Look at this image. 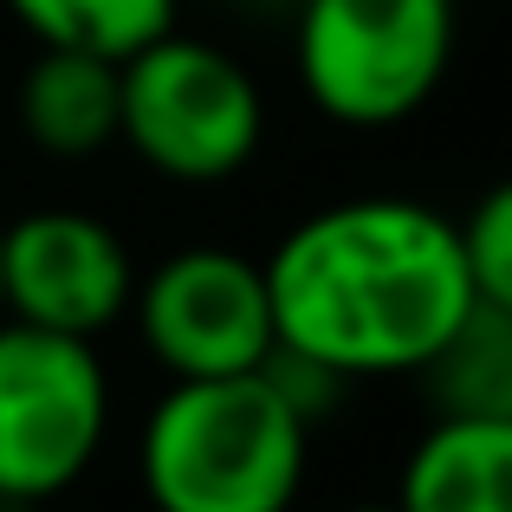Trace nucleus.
<instances>
[{
    "label": "nucleus",
    "mask_w": 512,
    "mask_h": 512,
    "mask_svg": "<svg viewBox=\"0 0 512 512\" xmlns=\"http://www.w3.org/2000/svg\"><path fill=\"white\" fill-rule=\"evenodd\" d=\"M279 350L344 376H422L474 312L461 221L409 195H357L305 214L266 253Z\"/></svg>",
    "instance_id": "f257e3e1"
},
{
    "label": "nucleus",
    "mask_w": 512,
    "mask_h": 512,
    "mask_svg": "<svg viewBox=\"0 0 512 512\" xmlns=\"http://www.w3.org/2000/svg\"><path fill=\"white\" fill-rule=\"evenodd\" d=\"M312 422L260 370L188 376L156 396L137 474L156 512H292Z\"/></svg>",
    "instance_id": "f03ea898"
},
{
    "label": "nucleus",
    "mask_w": 512,
    "mask_h": 512,
    "mask_svg": "<svg viewBox=\"0 0 512 512\" xmlns=\"http://www.w3.org/2000/svg\"><path fill=\"white\" fill-rule=\"evenodd\" d=\"M299 85L331 124L389 130L441 91L454 65V0H299Z\"/></svg>",
    "instance_id": "7ed1b4c3"
},
{
    "label": "nucleus",
    "mask_w": 512,
    "mask_h": 512,
    "mask_svg": "<svg viewBox=\"0 0 512 512\" xmlns=\"http://www.w3.org/2000/svg\"><path fill=\"white\" fill-rule=\"evenodd\" d=\"M124 150L169 182H227L260 156L266 98L260 78L214 39L169 26L124 65Z\"/></svg>",
    "instance_id": "20e7f679"
},
{
    "label": "nucleus",
    "mask_w": 512,
    "mask_h": 512,
    "mask_svg": "<svg viewBox=\"0 0 512 512\" xmlns=\"http://www.w3.org/2000/svg\"><path fill=\"white\" fill-rule=\"evenodd\" d=\"M111 435V376L91 338L0 318V500L46 506Z\"/></svg>",
    "instance_id": "39448f33"
},
{
    "label": "nucleus",
    "mask_w": 512,
    "mask_h": 512,
    "mask_svg": "<svg viewBox=\"0 0 512 512\" xmlns=\"http://www.w3.org/2000/svg\"><path fill=\"white\" fill-rule=\"evenodd\" d=\"M137 331L175 383L188 376H240L279 350L266 260L234 247H182L150 279H137Z\"/></svg>",
    "instance_id": "423d86ee"
},
{
    "label": "nucleus",
    "mask_w": 512,
    "mask_h": 512,
    "mask_svg": "<svg viewBox=\"0 0 512 512\" xmlns=\"http://www.w3.org/2000/svg\"><path fill=\"white\" fill-rule=\"evenodd\" d=\"M137 299V260L104 227L78 208H39L0 227V305L7 318H26L39 331L65 338H98Z\"/></svg>",
    "instance_id": "0eeeda50"
},
{
    "label": "nucleus",
    "mask_w": 512,
    "mask_h": 512,
    "mask_svg": "<svg viewBox=\"0 0 512 512\" xmlns=\"http://www.w3.org/2000/svg\"><path fill=\"white\" fill-rule=\"evenodd\" d=\"M124 59L78 46H39V59L20 78V130L33 150L59 156V163H85V156L111 150L124 137Z\"/></svg>",
    "instance_id": "6e6552de"
},
{
    "label": "nucleus",
    "mask_w": 512,
    "mask_h": 512,
    "mask_svg": "<svg viewBox=\"0 0 512 512\" xmlns=\"http://www.w3.org/2000/svg\"><path fill=\"white\" fill-rule=\"evenodd\" d=\"M402 512H512V415H435L402 461Z\"/></svg>",
    "instance_id": "1a4fd4ad"
},
{
    "label": "nucleus",
    "mask_w": 512,
    "mask_h": 512,
    "mask_svg": "<svg viewBox=\"0 0 512 512\" xmlns=\"http://www.w3.org/2000/svg\"><path fill=\"white\" fill-rule=\"evenodd\" d=\"M422 376L441 415H512V312L474 299V312L454 325Z\"/></svg>",
    "instance_id": "9d476101"
},
{
    "label": "nucleus",
    "mask_w": 512,
    "mask_h": 512,
    "mask_svg": "<svg viewBox=\"0 0 512 512\" xmlns=\"http://www.w3.org/2000/svg\"><path fill=\"white\" fill-rule=\"evenodd\" d=\"M7 13L39 46H78L104 59H130L175 26V0H7Z\"/></svg>",
    "instance_id": "9b49d317"
},
{
    "label": "nucleus",
    "mask_w": 512,
    "mask_h": 512,
    "mask_svg": "<svg viewBox=\"0 0 512 512\" xmlns=\"http://www.w3.org/2000/svg\"><path fill=\"white\" fill-rule=\"evenodd\" d=\"M461 247H467L474 292L487 305H506V312H512V175H506V182H493L487 195L467 208Z\"/></svg>",
    "instance_id": "f8f14e48"
},
{
    "label": "nucleus",
    "mask_w": 512,
    "mask_h": 512,
    "mask_svg": "<svg viewBox=\"0 0 512 512\" xmlns=\"http://www.w3.org/2000/svg\"><path fill=\"white\" fill-rule=\"evenodd\" d=\"M344 512H402L396 500H363V506H344Z\"/></svg>",
    "instance_id": "ddd939ff"
},
{
    "label": "nucleus",
    "mask_w": 512,
    "mask_h": 512,
    "mask_svg": "<svg viewBox=\"0 0 512 512\" xmlns=\"http://www.w3.org/2000/svg\"><path fill=\"white\" fill-rule=\"evenodd\" d=\"M0 512H39V506H20V500H0Z\"/></svg>",
    "instance_id": "4468645a"
},
{
    "label": "nucleus",
    "mask_w": 512,
    "mask_h": 512,
    "mask_svg": "<svg viewBox=\"0 0 512 512\" xmlns=\"http://www.w3.org/2000/svg\"><path fill=\"white\" fill-rule=\"evenodd\" d=\"M0 227H7V221H0ZM0 318H7V305H0Z\"/></svg>",
    "instance_id": "2eb2a0df"
},
{
    "label": "nucleus",
    "mask_w": 512,
    "mask_h": 512,
    "mask_svg": "<svg viewBox=\"0 0 512 512\" xmlns=\"http://www.w3.org/2000/svg\"><path fill=\"white\" fill-rule=\"evenodd\" d=\"M286 7H299V0H286Z\"/></svg>",
    "instance_id": "dca6fc26"
}]
</instances>
